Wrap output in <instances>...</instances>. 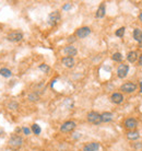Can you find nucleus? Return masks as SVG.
Returning a JSON list of instances; mask_svg holds the SVG:
<instances>
[{
	"label": "nucleus",
	"mask_w": 142,
	"mask_h": 151,
	"mask_svg": "<svg viewBox=\"0 0 142 151\" xmlns=\"http://www.w3.org/2000/svg\"><path fill=\"white\" fill-rule=\"evenodd\" d=\"M22 144H23V139H22L20 136H12V137H10L9 141H8V145L12 149L20 148L22 146Z\"/></svg>",
	"instance_id": "f257e3e1"
},
{
	"label": "nucleus",
	"mask_w": 142,
	"mask_h": 151,
	"mask_svg": "<svg viewBox=\"0 0 142 151\" xmlns=\"http://www.w3.org/2000/svg\"><path fill=\"white\" fill-rule=\"evenodd\" d=\"M87 120L91 123V124L98 125L102 123V118H101V115L97 112H90L87 114Z\"/></svg>",
	"instance_id": "f03ea898"
},
{
	"label": "nucleus",
	"mask_w": 142,
	"mask_h": 151,
	"mask_svg": "<svg viewBox=\"0 0 142 151\" xmlns=\"http://www.w3.org/2000/svg\"><path fill=\"white\" fill-rule=\"evenodd\" d=\"M76 123L73 122V120H68V122H66L64 124L61 125V127H60V130L62 131V133H70L72 130L76 128Z\"/></svg>",
	"instance_id": "7ed1b4c3"
},
{
	"label": "nucleus",
	"mask_w": 142,
	"mask_h": 151,
	"mask_svg": "<svg viewBox=\"0 0 142 151\" xmlns=\"http://www.w3.org/2000/svg\"><path fill=\"white\" fill-rule=\"evenodd\" d=\"M90 33H91V29H90V27H80L79 30H76V37H79V38H84V37H87V36H89Z\"/></svg>",
	"instance_id": "20e7f679"
},
{
	"label": "nucleus",
	"mask_w": 142,
	"mask_h": 151,
	"mask_svg": "<svg viewBox=\"0 0 142 151\" xmlns=\"http://www.w3.org/2000/svg\"><path fill=\"white\" fill-rule=\"evenodd\" d=\"M60 19H61V16H60V13L58 11H54V12H51L48 16V22L49 24H51V25H55V24H57V23H59Z\"/></svg>",
	"instance_id": "39448f33"
},
{
	"label": "nucleus",
	"mask_w": 142,
	"mask_h": 151,
	"mask_svg": "<svg viewBox=\"0 0 142 151\" xmlns=\"http://www.w3.org/2000/svg\"><path fill=\"white\" fill-rule=\"evenodd\" d=\"M22 38H23V34L19 31H13L8 34V39L10 42H20Z\"/></svg>",
	"instance_id": "423d86ee"
},
{
	"label": "nucleus",
	"mask_w": 142,
	"mask_h": 151,
	"mask_svg": "<svg viewBox=\"0 0 142 151\" xmlns=\"http://www.w3.org/2000/svg\"><path fill=\"white\" fill-rule=\"evenodd\" d=\"M137 89V86L135 83H132V82H126L124 83L121 88H120V90L121 91L126 92V93H132V92H135Z\"/></svg>",
	"instance_id": "0eeeda50"
},
{
	"label": "nucleus",
	"mask_w": 142,
	"mask_h": 151,
	"mask_svg": "<svg viewBox=\"0 0 142 151\" xmlns=\"http://www.w3.org/2000/svg\"><path fill=\"white\" fill-rule=\"evenodd\" d=\"M128 71H129V66L121 64V65H119L118 69H117V76L119 78H125L127 73H128Z\"/></svg>",
	"instance_id": "6e6552de"
},
{
	"label": "nucleus",
	"mask_w": 142,
	"mask_h": 151,
	"mask_svg": "<svg viewBox=\"0 0 142 151\" xmlns=\"http://www.w3.org/2000/svg\"><path fill=\"white\" fill-rule=\"evenodd\" d=\"M124 125H125V127L127 128V129L133 130L137 128V126H138V122H137L135 118H127L125 120Z\"/></svg>",
	"instance_id": "1a4fd4ad"
},
{
	"label": "nucleus",
	"mask_w": 142,
	"mask_h": 151,
	"mask_svg": "<svg viewBox=\"0 0 142 151\" xmlns=\"http://www.w3.org/2000/svg\"><path fill=\"white\" fill-rule=\"evenodd\" d=\"M99 149V144L97 142H89L83 147L82 151H97Z\"/></svg>",
	"instance_id": "9d476101"
},
{
	"label": "nucleus",
	"mask_w": 142,
	"mask_h": 151,
	"mask_svg": "<svg viewBox=\"0 0 142 151\" xmlns=\"http://www.w3.org/2000/svg\"><path fill=\"white\" fill-rule=\"evenodd\" d=\"M61 63H62V65L67 67V68H72L73 66H74V59H73V57H64L62 59H61Z\"/></svg>",
	"instance_id": "9b49d317"
},
{
	"label": "nucleus",
	"mask_w": 142,
	"mask_h": 151,
	"mask_svg": "<svg viewBox=\"0 0 142 151\" xmlns=\"http://www.w3.org/2000/svg\"><path fill=\"white\" fill-rule=\"evenodd\" d=\"M64 52H65V54L67 55L68 57H72V56H76V53H78L76 48L74 47V46H72V45H69V46L65 47Z\"/></svg>",
	"instance_id": "f8f14e48"
},
{
	"label": "nucleus",
	"mask_w": 142,
	"mask_h": 151,
	"mask_svg": "<svg viewBox=\"0 0 142 151\" xmlns=\"http://www.w3.org/2000/svg\"><path fill=\"white\" fill-rule=\"evenodd\" d=\"M110 100H112V102L115 103V104H120V103L124 101V97H122V94H120V93H114L112 97H110Z\"/></svg>",
	"instance_id": "ddd939ff"
},
{
	"label": "nucleus",
	"mask_w": 142,
	"mask_h": 151,
	"mask_svg": "<svg viewBox=\"0 0 142 151\" xmlns=\"http://www.w3.org/2000/svg\"><path fill=\"white\" fill-rule=\"evenodd\" d=\"M101 118H102V122L108 123L113 119V114L109 113V112H104L103 114H101Z\"/></svg>",
	"instance_id": "4468645a"
},
{
	"label": "nucleus",
	"mask_w": 142,
	"mask_h": 151,
	"mask_svg": "<svg viewBox=\"0 0 142 151\" xmlns=\"http://www.w3.org/2000/svg\"><path fill=\"white\" fill-rule=\"evenodd\" d=\"M139 131H137V130H130V131H128V134H127V138L128 139H130V140H136L139 138Z\"/></svg>",
	"instance_id": "2eb2a0df"
},
{
	"label": "nucleus",
	"mask_w": 142,
	"mask_h": 151,
	"mask_svg": "<svg viewBox=\"0 0 142 151\" xmlns=\"http://www.w3.org/2000/svg\"><path fill=\"white\" fill-rule=\"evenodd\" d=\"M138 58V54H137V52H129L128 55H127V59L129 63H135Z\"/></svg>",
	"instance_id": "dca6fc26"
},
{
	"label": "nucleus",
	"mask_w": 142,
	"mask_h": 151,
	"mask_svg": "<svg viewBox=\"0 0 142 151\" xmlns=\"http://www.w3.org/2000/svg\"><path fill=\"white\" fill-rule=\"evenodd\" d=\"M133 37L138 42H142V31L140 29H136L133 31Z\"/></svg>",
	"instance_id": "f3484780"
},
{
	"label": "nucleus",
	"mask_w": 142,
	"mask_h": 151,
	"mask_svg": "<svg viewBox=\"0 0 142 151\" xmlns=\"http://www.w3.org/2000/svg\"><path fill=\"white\" fill-rule=\"evenodd\" d=\"M105 16V5H101L96 11V18H103Z\"/></svg>",
	"instance_id": "a211bd4d"
},
{
	"label": "nucleus",
	"mask_w": 142,
	"mask_h": 151,
	"mask_svg": "<svg viewBox=\"0 0 142 151\" xmlns=\"http://www.w3.org/2000/svg\"><path fill=\"white\" fill-rule=\"evenodd\" d=\"M0 75L2 77H5V78H9V77L12 76V72L9 69H7V68H1L0 69Z\"/></svg>",
	"instance_id": "6ab92c4d"
},
{
	"label": "nucleus",
	"mask_w": 142,
	"mask_h": 151,
	"mask_svg": "<svg viewBox=\"0 0 142 151\" xmlns=\"http://www.w3.org/2000/svg\"><path fill=\"white\" fill-rule=\"evenodd\" d=\"M28 100L30 101H33V102H36V101H38L39 100V97H38L36 93H31V94H28Z\"/></svg>",
	"instance_id": "aec40b11"
},
{
	"label": "nucleus",
	"mask_w": 142,
	"mask_h": 151,
	"mask_svg": "<svg viewBox=\"0 0 142 151\" xmlns=\"http://www.w3.org/2000/svg\"><path fill=\"white\" fill-rule=\"evenodd\" d=\"M112 58H113V60H115V61H121V60H122V55L120 54V53H115Z\"/></svg>",
	"instance_id": "412c9836"
},
{
	"label": "nucleus",
	"mask_w": 142,
	"mask_h": 151,
	"mask_svg": "<svg viewBox=\"0 0 142 151\" xmlns=\"http://www.w3.org/2000/svg\"><path fill=\"white\" fill-rule=\"evenodd\" d=\"M32 130L35 135H39V133H41V127H39L37 124H34L32 126Z\"/></svg>",
	"instance_id": "4be33fe9"
},
{
	"label": "nucleus",
	"mask_w": 142,
	"mask_h": 151,
	"mask_svg": "<svg viewBox=\"0 0 142 151\" xmlns=\"http://www.w3.org/2000/svg\"><path fill=\"white\" fill-rule=\"evenodd\" d=\"M49 66L48 65H46V64H43V65H41L39 66V70H42L43 72H45V73H47L49 71Z\"/></svg>",
	"instance_id": "5701e85b"
},
{
	"label": "nucleus",
	"mask_w": 142,
	"mask_h": 151,
	"mask_svg": "<svg viewBox=\"0 0 142 151\" xmlns=\"http://www.w3.org/2000/svg\"><path fill=\"white\" fill-rule=\"evenodd\" d=\"M124 34H125V27H120V29H118V30L116 31V35L119 36V37L124 36Z\"/></svg>",
	"instance_id": "b1692460"
},
{
	"label": "nucleus",
	"mask_w": 142,
	"mask_h": 151,
	"mask_svg": "<svg viewBox=\"0 0 142 151\" xmlns=\"http://www.w3.org/2000/svg\"><path fill=\"white\" fill-rule=\"evenodd\" d=\"M8 107L10 108V110H16V108H18V104H16V102H11V103H9Z\"/></svg>",
	"instance_id": "393cba45"
},
{
	"label": "nucleus",
	"mask_w": 142,
	"mask_h": 151,
	"mask_svg": "<svg viewBox=\"0 0 142 151\" xmlns=\"http://www.w3.org/2000/svg\"><path fill=\"white\" fill-rule=\"evenodd\" d=\"M23 131H24L25 135H30V133H31V130L28 129V128H23Z\"/></svg>",
	"instance_id": "a878e982"
},
{
	"label": "nucleus",
	"mask_w": 142,
	"mask_h": 151,
	"mask_svg": "<svg viewBox=\"0 0 142 151\" xmlns=\"http://www.w3.org/2000/svg\"><path fill=\"white\" fill-rule=\"evenodd\" d=\"M139 65L140 66H142V55L139 57Z\"/></svg>",
	"instance_id": "bb28decb"
},
{
	"label": "nucleus",
	"mask_w": 142,
	"mask_h": 151,
	"mask_svg": "<svg viewBox=\"0 0 142 151\" xmlns=\"http://www.w3.org/2000/svg\"><path fill=\"white\" fill-rule=\"evenodd\" d=\"M139 19H140V21L142 22V11H141V13H140V16H139Z\"/></svg>",
	"instance_id": "cd10ccee"
},
{
	"label": "nucleus",
	"mask_w": 142,
	"mask_h": 151,
	"mask_svg": "<svg viewBox=\"0 0 142 151\" xmlns=\"http://www.w3.org/2000/svg\"><path fill=\"white\" fill-rule=\"evenodd\" d=\"M141 92H142V82H141Z\"/></svg>",
	"instance_id": "c85d7f7f"
},
{
	"label": "nucleus",
	"mask_w": 142,
	"mask_h": 151,
	"mask_svg": "<svg viewBox=\"0 0 142 151\" xmlns=\"http://www.w3.org/2000/svg\"><path fill=\"white\" fill-rule=\"evenodd\" d=\"M0 29H1V27H0Z\"/></svg>",
	"instance_id": "c756f323"
}]
</instances>
